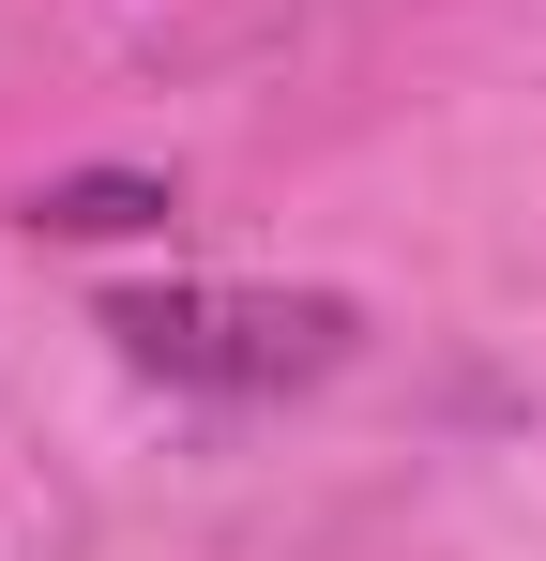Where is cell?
I'll return each mask as SVG.
<instances>
[{
    "label": "cell",
    "mask_w": 546,
    "mask_h": 561,
    "mask_svg": "<svg viewBox=\"0 0 546 561\" xmlns=\"http://www.w3.org/2000/svg\"><path fill=\"white\" fill-rule=\"evenodd\" d=\"M122 365L182 379V394H304V379L350 365V304L334 288H228V274H182V288H122L106 304Z\"/></svg>",
    "instance_id": "1"
},
{
    "label": "cell",
    "mask_w": 546,
    "mask_h": 561,
    "mask_svg": "<svg viewBox=\"0 0 546 561\" xmlns=\"http://www.w3.org/2000/svg\"><path fill=\"white\" fill-rule=\"evenodd\" d=\"M31 228H61V243H137V228H168V183H152V168H77V183L31 197Z\"/></svg>",
    "instance_id": "2"
}]
</instances>
